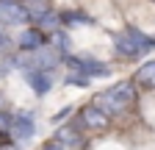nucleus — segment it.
<instances>
[{"mask_svg": "<svg viewBox=\"0 0 155 150\" xmlns=\"http://www.w3.org/2000/svg\"><path fill=\"white\" fill-rule=\"evenodd\" d=\"M133 97H136L133 84H130V81H119V84H114L108 92H103L94 103L100 106L108 117H116V114H122V111L133 103Z\"/></svg>", "mask_w": 155, "mask_h": 150, "instance_id": "f257e3e1", "label": "nucleus"}, {"mask_svg": "<svg viewBox=\"0 0 155 150\" xmlns=\"http://www.w3.org/2000/svg\"><path fill=\"white\" fill-rule=\"evenodd\" d=\"M64 64L69 67V72H83L89 78H108L111 75V67L105 61H100V59H91V56L69 53V56H64Z\"/></svg>", "mask_w": 155, "mask_h": 150, "instance_id": "f03ea898", "label": "nucleus"}, {"mask_svg": "<svg viewBox=\"0 0 155 150\" xmlns=\"http://www.w3.org/2000/svg\"><path fill=\"white\" fill-rule=\"evenodd\" d=\"M22 78L25 84L36 92V95H47L55 84V70H39V67H31V70H22Z\"/></svg>", "mask_w": 155, "mask_h": 150, "instance_id": "7ed1b4c3", "label": "nucleus"}, {"mask_svg": "<svg viewBox=\"0 0 155 150\" xmlns=\"http://www.w3.org/2000/svg\"><path fill=\"white\" fill-rule=\"evenodd\" d=\"M33 134H36V120H33L31 111L14 114V120H11V136L17 142H28V139H33Z\"/></svg>", "mask_w": 155, "mask_h": 150, "instance_id": "20e7f679", "label": "nucleus"}, {"mask_svg": "<svg viewBox=\"0 0 155 150\" xmlns=\"http://www.w3.org/2000/svg\"><path fill=\"white\" fill-rule=\"evenodd\" d=\"M111 120H114V117H108L97 103H91V106H86V108L81 111V122H83L89 131H103V128L111 125Z\"/></svg>", "mask_w": 155, "mask_h": 150, "instance_id": "39448f33", "label": "nucleus"}, {"mask_svg": "<svg viewBox=\"0 0 155 150\" xmlns=\"http://www.w3.org/2000/svg\"><path fill=\"white\" fill-rule=\"evenodd\" d=\"M17 45H19V50H22V53H33V50H39V47H45V31H42V28H25Z\"/></svg>", "mask_w": 155, "mask_h": 150, "instance_id": "423d86ee", "label": "nucleus"}, {"mask_svg": "<svg viewBox=\"0 0 155 150\" xmlns=\"http://www.w3.org/2000/svg\"><path fill=\"white\" fill-rule=\"evenodd\" d=\"M33 22H36V28H42L45 33H55V31L64 28V17L58 14V11H53V9H45Z\"/></svg>", "mask_w": 155, "mask_h": 150, "instance_id": "0eeeda50", "label": "nucleus"}, {"mask_svg": "<svg viewBox=\"0 0 155 150\" xmlns=\"http://www.w3.org/2000/svg\"><path fill=\"white\" fill-rule=\"evenodd\" d=\"M114 50L119 53L122 59H139V56H144V53H141L139 47H136V45H133V42L127 39V33H125V31L114 36Z\"/></svg>", "mask_w": 155, "mask_h": 150, "instance_id": "6e6552de", "label": "nucleus"}, {"mask_svg": "<svg viewBox=\"0 0 155 150\" xmlns=\"http://www.w3.org/2000/svg\"><path fill=\"white\" fill-rule=\"evenodd\" d=\"M125 33H127V39L139 47L141 53H152L155 50V36H147L141 28H125Z\"/></svg>", "mask_w": 155, "mask_h": 150, "instance_id": "1a4fd4ad", "label": "nucleus"}, {"mask_svg": "<svg viewBox=\"0 0 155 150\" xmlns=\"http://www.w3.org/2000/svg\"><path fill=\"white\" fill-rule=\"evenodd\" d=\"M64 25L67 28H75V25H91L94 20L89 17V11H81V9H72V11H64Z\"/></svg>", "mask_w": 155, "mask_h": 150, "instance_id": "9d476101", "label": "nucleus"}, {"mask_svg": "<svg viewBox=\"0 0 155 150\" xmlns=\"http://www.w3.org/2000/svg\"><path fill=\"white\" fill-rule=\"evenodd\" d=\"M136 84H141L147 89H155V61H147L139 72H136Z\"/></svg>", "mask_w": 155, "mask_h": 150, "instance_id": "9b49d317", "label": "nucleus"}, {"mask_svg": "<svg viewBox=\"0 0 155 150\" xmlns=\"http://www.w3.org/2000/svg\"><path fill=\"white\" fill-rule=\"evenodd\" d=\"M55 139L61 142L64 147H75L78 142H81V134H78V128H75V125H67V128H58Z\"/></svg>", "mask_w": 155, "mask_h": 150, "instance_id": "f8f14e48", "label": "nucleus"}, {"mask_svg": "<svg viewBox=\"0 0 155 150\" xmlns=\"http://www.w3.org/2000/svg\"><path fill=\"white\" fill-rule=\"evenodd\" d=\"M53 42H55V47H58V53H61V56H69V53H72V39L67 36L64 28L53 33Z\"/></svg>", "mask_w": 155, "mask_h": 150, "instance_id": "ddd939ff", "label": "nucleus"}, {"mask_svg": "<svg viewBox=\"0 0 155 150\" xmlns=\"http://www.w3.org/2000/svg\"><path fill=\"white\" fill-rule=\"evenodd\" d=\"M67 84H69V86H83V89H89L91 78H89V75H83V72H69V75H67Z\"/></svg>", "mask_w": 155, "mask_h": 150, "instance_id": "4468645a", "label": "nucleus"}, {"mask_svg": "<svg viewBox=\"0 0 155 150\" xmlns=\"http://www.w3.org/2000/svg\"><path fill=\"white\" fill-rule=\"evenodd\" d=\"M11 114H6V111H0V131H8V134H11Z\"/></svg>", "mask_w": 155, "mask_h": 150, "instance_id": "2eb2a0df", "label": "nucleus"}, {"mask_svg": "<svg viewBox=\"0 0 155 150\" xmlns=\"http://www.w3.org/2000/svg\"><path fill=\"white\" fill-rule=\"evenodd\" d=\"M72 111H75V108H72V106H67V108H61V111H58V114H55V117H53V122H64V120H67V117H69V114H72Z\"/></svg>", "mask_w": 155, "mask_h": 150, "instance_id": "dca6fc26", "label": "nucleus"}, {"mask_svg": "<svg viewBox=\"0 0 155 150\" xmlns=\"http://www.w3.org/2000/svg\"><path fill=\"white\" fill-rule=\"evenodd\" d=\"M42 150H67V147H64L61 142H58V139H55V142H47V145H45Z\"/></svg>", "mask_w": 155, "mask_h": 150, "instance_id": "f3484780", "label": "nucleus"}, {"mask_svg": "<svg viewBox=\"0 0 155 150\" xmlns=\"http://www.w3.org/2000/svg\"><path fill=\"white\" fill-rule=\"evenodd\" d=\"M0 150H19V147H17V145H3Z\"/></svg>", "mask_w": 155, "mask_h": 150, "instance_id": "a211bd4d", "label": "nucleus"}]
</instances>
